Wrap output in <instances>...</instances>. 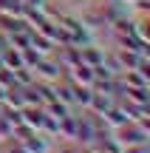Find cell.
I'll list each match as a JSON object with an SVG mask.
<instances>
[{"mask_svg":"<svg viewBox=\"0 0 150 153\" xmlns=\"http://www.w3.org/2000/svg\"><path fill=\"white\" fill-rule=\"evenodd\" d=\"M62 71H65V68H62L57 60H45V57H40V62L34 65V76H40V79H45V82L62 79Z\"/></svg>","mask_w":150,"mask_h":153,"instance_id":"6da1fadb","label":"cell"},{"mask_svg":"<svg viewBox=\"0 0 150 153\" xmlns=\"http://www.w3.org/2000/svg\"><path fill=\"white\" fill-rule=\"evenodd\" d=\"M54 153H79V145L77 142H60V148Z\"/></svg>","mask_w":150,"mask_h":153,"instance_id":"7a4b0ae2","label":"cell"},{"mask_svg":"<svg viewBox=\"0 0 150 153\" xmlns=\"http://www.w3.org/2000/svg\"><path fill=\"white\" fill-rule=\"evenodd\" d=\"M122 153H150L147 142H139V145H128V148H122Z\"/></svg>","mask_w":150,"mask_h":153,"instance_id":"3957f363","label":"cell"},{"mask_svg":"<svg viewBox=\"0 0 150 153\" xmlns=\"http://www.w3.org/2000/svg\"><path fill=\"white\" fill-rule=\"evenodd\" d=\"M0 114H3V102H0Z\"/></svg>","mask_w":150,"mask_h":153,"instance_id":"277c9868","label":"cell"}]
</instances>
